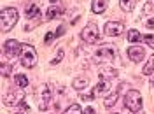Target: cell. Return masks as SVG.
Returning <instances> with one entry per match:
<instances>
[{
	"label": "cell",
	"mask_w": 154,
	"mask_h": 114,
	"mask_svg": "<svg viewBox=\"0 0 154 114\" xmlns=\"http://www.w3.org/2000/svg\"><path fill=\"white\" fill-rule=\"evenodd\" d=\"M116 56V49L110 46H102V48L96 49V53L93 55V62L95 63H107V62H112Z\"/></svg>",
	"instance_id": "5"
},
{
	"label": "cell",
	"mask_w": 154,
	"mask_h": 114,
	"mask_svg": "<svg viewBox=\"0 0 154 114\" xmlns=\"http://www.w3.org/2000/svg\"><path fill=\"white\" fill-rule=\"evenodd\" d=\"M14 84L19 86V88H26L28 86V77L25 74H16L14 76Z\"/></svg>",
	"instance_id": "17"
},
{
	"label": "cell",
	"mask_w": 154,
	"mask_h": 114,
	"mask_svg": "<svg viewBox=\"0 0 154 114\" xmlns=\"http://www.w3.org/2000/svg\"><path fill=\"white\" fill-rule=\"evenodd\" d=\"M16 114H25V112H16Z\"/></svg>",
	"instance_id": "32"
},
{
	"label": "cell",
	"mask_w": 154,
	"mask_h": 114,
	"mask_svg": "<svg viewBox=\"0 0 154 114\" xmlns=\"http://www.w3.org/2000/svg\"><path fill=\"white\" fill-rule=\"evenodd\" d=\"M81 39L86 44H95L96 40L100 39V28L96 27V23H88L86 27L81 32Z\"/></svg>",
	"instance_id": "6"
},
{
	"label": "cell",
	"mask_w": 154,
	"mask_h": 114,
	"mask_svg": "<svg viewBox=\"0 0 154 114\" xmlns=\"http://www.w3.org/2000/svg\"><path fill=\"white\" fill-rule=\"evenodd\" d=\"M65 33V25H61L60 28H58V32H56V37H60V35H63Z\"/></svg>",
	"instance_id": "28"
},
{
	"label": "cell",
	"mask_w": 154,
	"mask_h": 114,
	"mask_svg": "<svg viewBox=\"0 0 154 114\" xmlns=\"http://www.w3.org/2000/svg\"><path fill=\"white\" fill-rule=\"evenodd\" d=\"M116 100H117V91L110 93V95H107L105 100H103V105H105L107 109H110V107H114L116 105Z\"/></svg>",
	"instance_id": "18"
},
{
	"label": "cell",
	"mask_w": 154,
	"mask_h": 114,
	"mask_svg": "<svg viewBox=\"0 0 154 114\" xmlns=\"http://www.w3.org/2000/svg\"><path fill=\"white\" fill-rule=\"evenodd\" d=\"M117 76V72H116L114 68H110V70H103V72H100V79H107V81H110V79H114Z\"/></svg>",
	"instance_id": "22"
},
{
	"label": "cell",
	"mask_w": 154,
	"mask_h": 114,
	"mask_svg": "<svg viewBox=\"0 0 154 114\" xmlns=\"http://www.w3.org/2000/svg\"><path fill=\"white\" fill-rule=\"evenodd\" d=\"M142 39L144 37L140 35L138 30H130V32H128V40H130V44H138Z\"/></svg>",
	"instance_id": "16"
},
{
	"label": "cell",
	"mask_w": 154,
	"mask_h": 114,
	"mask_svg": "<svg viewBox=\"0 0 154 114\" xmlns=\"http://www.w3.org/2000/svg\"><path fill=\"white\" fill-rule=\"evenodd\" d=\"M18 18H19V12L16 7H4L0 11V28L2 32H9L16 27L18 23Z\"/></svg>",
	"instance_id": "1"
},
{
	"label": "cell",
	"mask_w": 154,
	"mask_h": 114,
	"mask_svg": "<svg viewBox=\"0 0 154 114\" xmlns=\"http://www.w3.org/2000/svg\"><path fill=\"white\" fill-rule=\"evenodd\" d=\"M144 42H145V44H147L151 49H154V35H151V33H149V35H145V37H144Z\"/></svg>",
	"instance_id": "25"
},
{
	"label": "cell",
	"mask_w": 154,
	"mask_h": 114,
	"mask_svg": "<svg viewBox=\"0 0 154 114\" xmlns=\"http://www.w3.org/2000/svg\"><path fill=\"white\" fill-rule=\"evenodd\" d=\"M23 98H25V88H19L16 86L14 90H9L5 97H4V104L7 107H14V105H21L23 104Z\"/></svg>",
	"instance_id": "4"
},
{
	"label": "cell",
	"mask_w": 154,
	"mask_h": 114,
	"mask_svg": "<svg viewBox=\"0 0 154 114\" xmlns=\"http://www.w3.org/2000/svg\"><path fill=\"white\" fill-rule=\"evenodd\" d=\"M145 27H147L149 30H151V28H154V18L147 19V21H145Z\"/></svg>",
	"instance_id": "27"
},
{
	"label": "cell",
	"mask_w": 154,
	"mask_h": 114,
	"mask_svg": "<svg viewBox=\"0 0 154 114\" xmlns=\"http://www.w3.org/2000/svg\"><path fill=\"white\" fill-rule=\"evenodd\" d=\"M109 90H110V81H107V79H100L98 86L91 91V95L98 97V95H102V93H105V91H109Z\"/></svg>",
	"instance_id": "12"
},
{
	"label": "cell",
	"mask_w": 154,
	"mask_h": 114,
	"mask_svg": "<svg viewBox=\"0 0 154 114\" xmlns=\"http://www.w3.org/2000/svg\"><path fill=\"white\" fill-rule=\"evenodd\" d=\"M37 51L33 46L30 44H23V51H21V65L26 67V68H32V67L37 65Z\"/></svg>",
	"instance_id": "3"
},
{
	"label": "cell",
	"mask_w": 154,
	"mask_h": 114,
	"mask_svg": "<svg viewBox=\"0 0 154 114\" xmlns=\"http://www.w3.org/2000/svg\"><path fill=\"white\" fill-rule=\"evenodd\" d=\"M60 16H61V7H58L56 4H53L48 9V12H46V18L48 19H54V18H60Z\"/></svg>",
	"instance_id": "15"
},
{
	"label": "cell",
	"mask_w": 154,
	"mask_h": 114,
	"mask_svg": "<svg viewBox=\"0 0 154 114\" xmlns=\"http://www.w3.org/2000/svg\"><path fill=\"white\" fill-rule=\"evenodd\" d=\"M128 58H130L131 62H135V63H138V62H142L145 58V49L142 48V46L133 44V46L128 48Z\"/></svg>",
	"instance_id": "10"
},
{
	"label": "cell",
	"mask_w": 154,
	"mask_h": 114,
	"mask_svg": "<svg viewBox=\"0 0 154 114\" xmlns=\"http://www.w3.org/2000/svg\"><path fill=\"white\" fill-rule=\"evenodd\" d=\"M125 107L130 112H140L142 111V97L137 90H130L125 95Z\"/></svg>",
	"instance_id": "2"
},
{
	"label": "cell",
	"mask_w": 154,
	"mask_h": 114,
	"mask_svg": "<svg viewBox=\"0 0 154 114\" xmlns=\"http://www.w3.org/2000/svg\"><path fill=\"white\" fill-rule=\"evenodd\" d=\"M63 56H65V51H63V49H58V55H56V58L51 62V65H58V63L63 60Z\"/></svg>",
	"instance_id": "23"
},
{
	"label": "cell",
	"mask_w": 154,
	"mask_h": 114,
	"mask_svg": "<svg viewBox=\"0 0 154 114\" xmlns=\"http://www.w3.org/2000/svg\"><path fill=\"white\" fill-rule=\"evenodd\" d=\"M25 16L28 19H33V18H37V16H40V7H38L35 2L28 4V5L25 7Z\"/></svg>",
	"instance_id": "11"
},
{
	"label": "cell",
	"mask_w": 154,
	"mask_h": 114,
	"mask_svg": "<svg viewBox=\"0 0 154 114\" xmlns=\"http://www.w3.org/2000/svg\"><path fill=\"white\" fill-rule=\"evenodd\" d=\"M151 86L154 88V76H152V79H151Z\"/></svg>",
	"instance_id": "30"
},
{
	"label": "cell",
	"mask_w": 154,
	"mask_h": 114,
	"mask_svg": "<svg viewBox=\"0 0 154 114\" xmlns=\"http://www.w3.org/2000/svg\"><path fill=\"white\" fill-rule=\"evenodd\" d=\"M51 100H53V93H51V88L49 84H44L42 88V91H40V100H38V109L40 111H46L51 104Z\"/></svg>",
	"instance_id": "9"
},
{
	"label": "cell",
	"mask_w": 154,
	"mask_h": 114,
	"mask_svg": "<svg viewBox=\"0 0 154 114\" xmlns=\"http://www.w3.org/2000/svg\"><path fill=\"white\" fill-rule=\"evenodd\" d=\"M107 7H109V0H93V4H91V11H93L95 14L105 12Z\"/></svg>",
	"instance_id": "13"
},
{
	"label": "cell",
	"mask_w": 154,
	"mask_h": 114,
	"mask_svg": "<svg viewBox=\"0 0 154 114\" xmlns=\"http://www.w3.org/2000/svg\"><path fill=\"white\" fill-rule=\"evenodd\" d=\"M53 39H56V32H48V35H46V39H44V44H49Z\"/></svg>",
	"instance_id": "26"
},
{
	"label": "cell",
	"mask_w": 154,
	"mask_h": 114,
	"mask_svg": "<svg viewBox=\"0 0 154 114\" xmlns=\"http://www.w3.org/2000/svg\"><path fill=\"white\" fill-rule=\"evenodd\" d=\"M49 2H51V4H56L58 0H49Z\"/></svg>",
	"instance_id": "31"
},
{
	"label": "cell",
	"mask_w": 154,
	"mask_h": 114,
	"mask_svg": "<svg viewBox=\"0 0 154 114\" xmlns=\"http://www.w3.org/2000/svg\"><path fill=\"white\" fill-rule=\"evenodd\" d=\"M152 72H154V56L149 58V62L142 68V74H145V76H152Z\"/></svg>",
	"instance_id": "20"
},
{
	"label": "cell",
	"mask_w": 154,
	"mask_h": 114,
	"mask_svg": "<svg viewBox=\"0 0 154 114\" xmlns=\"http://www.w3.org/2000/svg\"><path fill=\"white\" fill-rule=\"evenodd\" d=\"M88 84H89V79L88 77H75L74 81H72V88L74 90H77V91H82V90H86Z\"/></svg>",
	"instance_id": "14"
},
{
	"label": "cell",
	"mask_w": 154,
	"mask_h": 114,
	"mask_svg": "<svg viewBox=\"0 0 154 114\" xmlns=\"http://www.w3.org/2000/svg\"><path fill=\"white\" fill-rule=\"evenodd\" d=\"M119 4H121V9L126 11V12L133 11L135 5H137V2H135V0H119Z\"/></svg>",
	"instance_id": "19"
},
{
	"label": "cell",
	"mask_w": 154,
	"mask_h": 114,
	"mask_svg": "<svg viewBox=\"0 0 154 114\" xmlns=\"http://www.w3.org/2000/svg\"><path fill=\"white\" fill-rule=\"evenodd\" d=\"M11 70H12V65H7V63L4 62V63H2V76L7 77L11 74Z\"/></svg>",
	"instance_id": "24"
},
{
	"label": "cell",
	"mask_w": 154,
	"mask_h": 114,
	"mask_svg": "<svg viewBox=\"0 0 154 114\" xmlns=\"http://www.w3.org/2000/svg\"><path fill=\"white\" fill-rule=\"evenodd\" d=\"M84 114H96V112H95L93 107H86V109H84Z\"/></svg>",
	"instance_id": "29"
},
{
	"label": "cell",
	"mask_w": 154,
	"mask_h": 114,
	"mask_svg": "<svg viewBox=\"0 0 154 114\" xmlns=\"http://www.w3.org/2000/svg\"><path fill=\"white\" fill-rule=\"evenodd\" d=\"M21 51H23V44H19L18 40L9 39V40L4 42V56H7V58L21 56Z\"/></svg>",
	"instance_id": "7"
},
{
	"label": "cell",
	"mask_w": 154,
	"mask_h": 114,
	"mask_svg": "<svg viewBox=\"0 0 154 114\" xmlns=\"http://www.w3.org/2000/svg\"><path fill=\"white\" fill-rule=\"evenodd\" d=\"M63 114H84V112H82V109H81L79 104H72V105H68L67 109H65Z\"/></svg>",
	"instance_id": "21"
},
{
	"label": "cell",
	"mask_w": 154,
	"mask_h": 114,
	"mask_svg": "<svg viewBox=\"0 0 154 114\" xmlns=\"http://www.w3.org/2000/svg\"><path fill=\"white\" fill-rule=\"evenodd\" d=\"M112 114H119V112H112Z\"/></svg>",
	"instance_id": "33"
},
{
	"label": "cell",
	"mask_w": 154,
	"mask_h": 114,
	"mask_svg": "<svg viewBox=\"0 0 154 114\" xmlns=\"http://www.w3.org/2000/svg\"><path fill=\"white\" fill-rule=\"evenodd\" d=\"M103 32L109 37H119L125 32V25L121 21H107L105 27H103Z\"/></svg>",
	"instance_id": "8"
}]
</instances>
